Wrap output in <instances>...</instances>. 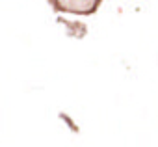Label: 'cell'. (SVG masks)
Masks as SVG:
<instances>
[{
	"label": "cell",
	"mask_w": 158,
	"mask_h": 147,
	"mask_svg": "<svg viewBox=\"0 0 158 147\" xmlns=\"http://www.w3.org/2000/svg\"><path fill=\"white\" fill-rule=\"evenodd\" d=\"M48 6L58 13L69 15H93L99 11L102 0H47Z\"/></svg>",
	"instance_id": "6da1fadb"
}]
</instances>
